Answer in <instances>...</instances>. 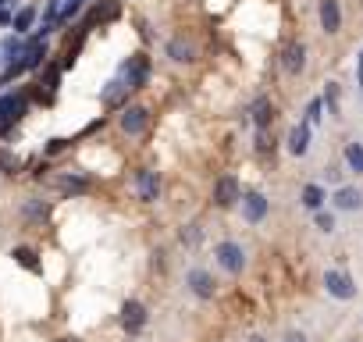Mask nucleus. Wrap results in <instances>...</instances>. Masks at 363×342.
Returning a JSON list of instances; mask_svg holds the SVG:
<instances>
[{
    "label": "nucleus",
    "mask_w": 363,
    "mask_h": 342,
    "mask_svg": "<svg viewBox=\"0 0 363 342\" xmlns=\"http://www.w3.org/2000/svg\"><path fill=\"white\" fill-rule=\"evenodd\" d=\"M253 121H257V128H267V125L274 121V107H271L267 96H260V100L253 104Z\"/></svg>",
    "instance_id": "obj_16"
},
{
    "label": "nucleus",
    "mask_w": 363,
    "mask_h": 342,
    "mask_svg": "<svg viewBox=\"0 0 363 342\" xmlns=\"http://www.w3.org/2000/svg\"><path fill=\"white\" fill-rule=\"evenodd\" d=\"M320 107H324L320 100H310V104H306V125H317V121H320Z\"/></svg>",
    "instance_id": "obj_24"
},
{
    "label": "nucleus",
    "mask_w": 363,
    "mask_h": 342,
    "mask_svg": "<svg viewBox=\"0 0 363 342\" xmlns=\"http://www.w3.org/2000/svg\"><path fill=\"white\" fill-rule=\"evenodd\" d=\"M0 4H4V0H0Z\"/></svg>",
    "instance_id": "obj_33"
},
{
    "label": "nucleus",
    "mask_w": 363,
    "mask_h": 342,
    "mask_svg": "<svg viewBox=\"0 0 363 342\" xmlns=\"http://www.w3.org/2000/svg\"><path fill=\"white\" fill-rule=\"evenodd\" d=\"M146 125H150V111H146V107H125V114H121V128H125L128 136L146 132Z\"/></svg>",
    "instance_id": "obj_6"
},
{
    "label": "nucleus",
    "mask_w": 363,
    "mask_h": 342,
    "mask_svg": "<svg viewBox=\"0 0 363 342\" xmlns=\"http://www.w3.org/2000/svg\"><path fill=\"white\" fill-rule=\"evenodd\" d=\"M317 228H320V232H331V228H335V218H331V214H317Z\"/></svg>",
    "instance_id": "obj_25"
},
{
    "label": "nucleus",
    "mask_w": 363,
    "mask_h": 342,
    "mask_svg": "<svg viewBox=\"0 0 363 342\" xmlns=\"http://www.w3.org/2000/svg\"><path fill=\"white\" fill-rule=\"evenodd\" d=\"M359 204H363V197H359V189H352V186H342V189L335 193V207H338V211H359Z\"/></svg>",
    "instance_id": "obj_15"
},
{
    "label": "nucleus",
    "mask_w": 363,
    "mask_h": 342,
    "mask_svg": "<svg viewBox=\"0 0 363 342\" xmlns=\"http://www.w3.org/2000/svg\"><path fill=\"white\" fill-rule=\"evenodd\" d=\"M57 342H79V338H75V335H65V338H57Z\"/></svg>",
    "instance_id": "obj_31"
},
{
    "label": "nucleus",
    "mask_w": 363,
    "mask_h": 342,
    "mask_svg": "<svg viewBox=\"0 0 363 342\" xmlns=\"http://www.w3.org/2000/svg\"><path fill=\"white\" fill-rule=\"evenodd\" d=\"M306 150H310V125H296V128L289 132V153L303 157Z\"/></svg>",
    "instance_id": "obj_13"
},
{
    "label": "nucleus",
    "mask_w": 363,
    "mask_h": 342,
    "mask_svg": "<svg viewBox=\"0 0 363 342\" xmlns=\"http://www.w3.org/2000/svg\"><path fill=\"white\" fill-rule=\"evenodd\" d=\"M250 342H264V338H260V335H253V338H250Z\"/></svg>",
    "instance_id": "obj_32"
},
{
    "label": "nucleus",
    "mask_w": 363,
    "mask_h": 342,
    "mask_svg": "<svg viewBox=\"0 0 363 342\" xmlns=\"http://www.w3.org/2000/svg\"><path fill=\"white\" fill-rule=\"evenodd\" d=\"M11 22H15V18H11V15H8L4 8H0V26H11Z\"/></svg>",
    "instance_id": "obj_29"
},
{
    "label": "nucleus",
    "mask_w": 363,
    "mask_h": 342,
    "mask_svg": "<svg viewBox=\"0 0 363 342\" xmlns=\"http://www.w3.org/2000/svg\"><path fill=\"white\" fill-rule=\"evenodd\" d=\"M324 289H328L335 299H352V296H356L352 278H349V275H342V271H328V275H324Z\"/></svg>",
    "instance_id": "obj_4"
},
{
    "label": "nucleus",
    "mask_w": 363,
    "mask_h": 342,
    "mask_svg": "<svg viewBox=\"0 0 363 342\" xmlns=\"http://www.w3.org/2000/svg\"><path fill=\"white\" fill-rule=\"evenodd\" d=\"M33 22H36V11H33V8H22V11L15 15V22H11V26H15V33H26Z\"/></svg>",
    "instance_id": "obj_19"
},
{
    "label": "nucleus",
    "mask_w": 363,
    "mask_h": 342,
    "mask_svg": "<svg viewBox=\"0 0 363 342\" xmlns=\"http://www.w3.org/2000/svg\"><path fill=\"white\" fill-rule=\"evenodd\" d=\"M114 15H118V8H114V4H104V8H96V11L89 15V22H86V26H93V22H104V18H114Z\"/></svg>",
    "instance_id": "obj_22"
},
{
    "label": "nucleus",
    "mask_w": 363,
    "mask_h": 342,
    "mask_svg": "<svg viewBox=\"0 0 363 342\" xmlns=\"http://www.w3.org/2000/svg\"><path fill=\"white\" fill-rule=\"evenodd\" d=\"M26 211H29V214H33V218H43V214H47V207H40V204H29V207H26Z\"/></svg>",
    "instance_id": "obj_26"
},
{
    "label": "nucleus",
    "mask_w": 363,
    "mask_h": 342,
    "mask_svg": "<svg viewBox=\"0 0 363 342\" xmlns=\"http://www.w3.org/2000/svg\"><path fill=\"white\" fill-rule=\"evenodd\" d=\"M356 72H359V86H363V54H359V68Z\"/></svg>",
    "instance_id": "obj_30"
},
{
    "label": "nucleus",
    "mask_w": 363,
    "mask_h": 342,
    "mask_svg": "<svg viewBox=\"0 0 363 342\" xmlns=\"http://www.w3.org/2000/svg\"><path fill=\"white\" fill-rule=\"evenodd\" d=\"M242 214H246V221H264L267 218V200L260 193L242 197Z\"/></svg>",
    "instance_id": "obj_11"
},
{
    "label": "nucleus",
    "mask_w": 363,
    "mask_h": 342,
    "mask_svg": "<svg viewBox=\"0 0 363 342\" xmlns=\"http://www.w3.org/2000/svg\"><path fill=\"white\" fill-rule=\"evenodd\" d=\"M345 160H349V167L356 171V175H363V146L359 143H349L345 146Z\"/></svg>",
    "instance_id": "obj_17"
},
{
    "label": "nucleus",
    "mask_w": 363,
    "mask_h": 342,
    "mask_svg": "<svg viewBox=\"0 0 363 342\" xmlns=\"http://www.w3.org/2000/svg\"><path fill=\"white\" fill-rule=\"evenodd\" d=\"M167 54H171V61H178V65L196 61V47H193L189 40H171V43H167Z\"/></svg>",
    "instance_id": "obj_12"
},
{
    "label": "nucleus",
    "mask_w": 363,
    "mask_h": 342,
    "mask_svg": "<svg viewBox=\"0 0 363 342\" xmlns=\"http://www.w3.org/2000/svg\"><path fill=\"white\" fill-rule=\"evenodd\" d=\"M121 324H125V331H143V324H146V307L139 303V299H128L125 307H121Z\"/></svg>",
    "instance_id": "obj_5"
},
{
    "label": "nucleus",
    "mask_w": 363,
    "mask_h": 342,
    "mask_svg": "<svg viewBox=\"0 0 363 342\" xmlns=\"http://www.w3.org/2000/svg\"><path fill=\"white\" fill-rule=\"evenodd\" d=\"M15 260H18L22 267H29V271H36V253H33V250H26V246H18V250H15Z\"/></svg>",
    "instance_id": "obj_21"
},
{
    "label": "nucleus",
    "mask_w": 363,
    "mask_h": 342,
    "mask_svg": "<svg viewBox=\"0 0 363 342\" xmlns=\"http://www.w3.org/2000/svg\"><path fill=\"white\" fill-rule=\"evenodd\" d=\"M146 75H150V65H146V57L143 54H135V57H128L125 65H121V82L128 86V89H139L143 82H146Z\"/></svg>",
    "instance_id": "obj_1"
},
{
    "label": "nucleus",
    "mask_w": 363,
    "mask_h": 342,
    "mask_svg": "<svg viewBox=\"0 0 363 342\" xmlns=\"http://www.w3.org/2000/svg\"><path fill=\"white\" fill-rule=\"evenodd\" d=\"M189 289L200 296V299H211L214 296V278L207 271H189Z\"/></svg>",
    "instance_id": "obj_14"
},
{
    "label": "nucleus",
    "mask_w": 363,
    "mask_h": 342,
    "mask_svg": "<svg viewBox=\"0 0 363 342\" xmlns=\"http://www.w3.org/2000/svg\"><path fill=\"white\" fill-rule=\"evenodd\" d=\"M235 200H239V182H235L232 175L218 179V186H214V204H218V207H232Z\"/></svg>",
    "instance_id": "obj_8"
},
{
    "label": "nucleus",
    "mask_w": 363,
    "mask_h": 342,
    "mask_svg": "<svg viewBox=\"0 0 363 342\" xmlns=\"http://www.w3.org/2000/svg\"><path fill=\"white\" fill-rule=\"evenodd\" d=\"M285 342H306V335H303V331H289Z\"/></svg>",
    "instance_id": "obj_28"
},
{
    "label": "nucleus",
    "mask_w": 363,
    "mask_h": 342,
    "mask_svg": "<svg viewBox=\"0 0 363 342\" xmlns=\"http://www.w3.org/2000/svg\"><path fill=\"white\" fill-rule=\"evenodd\" d=\"M26 96H4L0 100V136H4L15 121H22V114H26Z\"/></svg>",
    "instance_id": "obj_3"
},
{
    "label": "nucleus",
    "mask_w": 363,
    "mask_h": 342,
    "mask_svg": "<svg viewBox=\"0 0 363 342\" xmlns=\"http://www.w3.org/2000/svg\"><path fill=\"white\" fill-rule=\"evenodd\" d=\"M135 189H139V200H146V204H153L157 200V193H160V179H157V171H139L135 175Z\"/></svg>",
    "instance_id": "obj_7"
},
{
    "label": "nucleus",
    "mask_w": 363,
    "mask_h": 342,
    "mask_svg": "<svg viewBox=\"0 0 363 342\" xmlns=\"http://www.w3.org/2000/svg\"><path fill=\"white\" fill-rule=\"evenodd\" d=\"M281 65H285L289 75H299L303 65H306V47H303V43H289L285 54H281Z\"/></svg>",
    "instance_id": "obj_9"
},
{
    "label": "nucleus",
    "mask_w": 363,
    "mask_h": 342,
    "mask_svg": "<svg viewBox=\"0 0 363 342\" xmlns=\"http://www.w3.org/2000/svg\"><path fill=\"white\" fill-rule=\"evenodd\" d=\"M214 257H218V264H221L225 271H232V275H239V271L246 267V253H242L239 243H221V246L214 250Z\"/></svg>",
    "instance_id": "obj_2"
},
{
    "label": "nucleus",
    "mask_w": 363,
    "mask_h": 342,
    "mask_svg": "<svg viewBox=\"0 0 363 342\" xmlns=\"http://www.w3.org/2000/svg\"><path fill=\"white\" fill-rule=\"evenodd\" d=\"M86 179H57V189H65V193H86Z\"/></svg>",
    "instance_id": "obj_20"
},
{
    "label": "nucleus",
    "mask_w": 363,
    "mask_h": 342,
    "mask_svg": "<svg viewBox=\"0 0 363 342\" xmlns=\"http://www.w3.org/2000/svg\"><path fill=\"white\" fill-rule=\"evenodd\" d=\"M320 26H324V33H338V29H342L338 0H320Z\"/></svg>",
    "instance_id": "obj_10"
},
{
    "label": "nucleus",
    "mask_w": 363,
    "mask_h": 342,
    "mask_svg": "<svg viewBox=\"0 0 363 342\" xmlns=\"http://www.w3.org/2000/svg\"><path fill=\"white\" fill-rule=\"evenodd\" d=\"M320 204H324V189H320V186H306V189H303V207L320 211Z\"/></svg>",
    "instance_id": "obj_18"
},
{
    "label": "nucleus",
    "mask_w": 363,
    "mask_h": 342,
    "mask_svg": "<svg viewBox=\"0 0 363 342\" xmlns=\"http://www.w3.org/2000/svg\"><path fill=\"white\" fill-rule=\"evenodd\" d=\"M182 239H186V243H196V239H200V232H196V225H193L189 232H182Z\"/></svg>",
    "instance_id": "obj_27"
},
{
    "label": "nucleus",
    "mask_w": 363,
    "mask_h": 342,
    "mask_svg": "<svg viewBox=\"0 0 363 342\" xmlns=\"http://www.w3.org/2000/svg\"><path fill=\"white\" fill-rule=\"evenodd\" d=\"M324 104H328V111H331V114L338 111V86H335V82H328V93H324Z\"/></svg>",
    "instance_id": "obj_23"
}]
</instances>
